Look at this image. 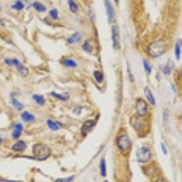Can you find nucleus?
Returning <instances> with one entry per match:
<instances>
[{
  "mask_svg": "<svg viewBox=\"0 0 182 182\" xmlns=\"http://www.w3.org/2000/svg\"><path fill=\"white\" fill-rule=\"evenodd\" d=\"M62 63H63V65H65L67 67H76L78 66V64H77V62L75 61V60L69 59V58L64 59L62 61Z\"/></svg>",
  "mask_w": 182,
  "mask_h": 182,
  "instance_id": "aec40b11",
  "label": "nucleus"
},
{
  "mask_svg": "<svg viewBox=\"0 0 182 182\" xmlns=\"http://www.w3.org/2000/svg\"><path fill=\"white\" fill-rule=\"evenodd\" d=\"M175 53H176V58L178 60H179L180 59V54H181V39H178L177 44H176Z\"/></svg>",
  "mask_w": 182,
  "mask_h": 182,
  "instance_id": "5701e85b",
  "label": "nucleus"
},
{
  "mask_svg": "<svg viewBox=\"0 0 182 182\" xmlns=\"http://www.w3.org/2000/svg\"><path fill=\"white\" fill-rule=\"evenodd\" d=\"M144 92H145V96L147 99L149 100V102L152 105V106H155L156 105V100H155V98L152 94V91L150 90V88L149 87H146L144 88Z\"/></svg>",
  "mask_w": 182,
  "mask_h": 182,
  "instance_id": "f8f14e48",
  "label": "nucleus"
},
{
  "mask_svg": "<svg viewBox=\"0 0 182 182\" xmlns=\"http://www.w3.org/2000/svg\"><path fill=\"white\" fill-rule=\"evenodd\" d=\"M67 2H68V6H69L70 11L72 12V13H77L78 9L77 3L74 1V0H67Z\"/></svg>",
  "mask_w": 182,
  "mask_h": 182,
  "instance_id": "4be33fe9",
  "label": "nucleus"
},
{
  "mask_svg": "<svg viewBox=\"0 0 182 182\" xmlns=\"http://www.w3.org/2000/svg\"><path fill=\"white\" fill-rule=\"evenodd\" d=\"M105 7H106V11H107V15L108 17L109 22H115L116 21V13L114 7L111 5L110 0H104Z\"/></svg>",
  "mask_w": 182,
  "mask_h": 182,
  "instance_id": "0eeeda50",
  "label": "nucleus"
},
{
  "mask_svg": "<svg viewBox=\"0 0 182 182\" xmlns=\"http://www.w3.org/2000/svg\"><path fill=\"white\" fill-rule=\"evenodd\" d=\"M117 147L121 151H128L131 148V140L127 134L120 136L117 139Z\"/></svg>",
  "mask_w": 182,
  "mask_h": 182,
  "instance_id": "39448f33",
  "label": "nucleus"
},
{
  "mask_svg": "<svg viewBox=\"0 0 182 182\" xmlns=\"http://www.w3.org/2000/svg\"><path fill=\"white\" fill-rule=\"evenodd\" d=\"M155 182H167L164 178H159V179H157Z\"/></svg>",
  "mask_w": 182,
  "mask_h": 182,
  "instance_id": "473e14b6",
  "label": "nucleus"
},
{
  "mask_svg": "<svg viewBox=\"0 0 182 182\" xmlns=\"http://www.w3.org/2000/svg\"><path fill=\"white\" fill-rule=\"evenodd\" d=\"M82 38V36L80 34V32H76L73 34L70 38H68L67 39V42L69 44H76V43H78Z\"/></svg>",
  "mask_w": 182,
  "mask_h": 182,
  "instance_id": "4468645a",
  "label": "nucleus"
},
{
  "mask_svg": "<svg viewBox=\"0 0 182 182\" xmlns=\"http://www.w3.org/2000/svg\"><path fill=\"white\" fill-rule=\"evenodd\" d=\"M143 66H144V69H145V71L147 72V74L149 75L150 73H151V67H150L149 63L146 59L143 61Z\"/></svg>",
  "mask_w": 182,
  "mask_h": 182,
  "instance_id": "bb28decb",
  "label": "nucleus"
},
{
  "mask_svg": "<svg viewBox=\"0 0 182 182\" xmlns=\"http://www.w3.org/2000/svg\"><path fill=\"white\" fill-rule=\"evenodd\" d=\"M33 7L38 12H45L46 10V7L43 4L39 3V2H34L33 3Z\"/></svg>",
  "mask_w": 182,
  "mask_h": 182,
  "instance_id": "b1692460",
  "label": "nucleus"
},
{
  "mask_svg": "<svg viewBox=\"0 0 182 182\" xmlns=\"http://www.w3.org/2000/svg\"><path fill=\"white\" fill-rule=\"evenodd\" d=\"M12 8H14V9H16L17 11H20V10H22L24 8V4L18 0V1H17L13 6H12Z\"/></svg>",
  "mask_w": 182,
  "mask_h": 182,
  "instance_id": "a878e982",
  "label": "nucleus"
},
{
  "mask_svg": "<svg viewBox=\"0 0 182 182\" xmlns=\"http://www.w3.org/2000/svg\"><path fill=\"white\" fill-rule=\"evenodd\" d=\"M33 99L36 102V104L39 105V106H44L45 103H46V100L44 99V96H40V95H34L33 96Z\"/></svg>",
  "mask_w": 182,
  "mask_h": 182,
  "instance_id": "412c9836",
  "label": "nucleus"
},
{
  "mask_svg": "<svg viewBox=\"0 0 182 182\" xmlns=\"http://www.w3.org/2000/svg\"><path fill=\"white\" fill-rule=\"evenodd\" d=\"M82 48H83V50L85 52H87V53H91L92 50H93V46L91 44V41L89 39L86 40L85 41V43L83 44L82 46Z\"/></svg>",
  "mask_w": 182,
  "mask_h": 182,
  "instance_id": "dca6fc26",
  "label": "nucleus"
},
{
  "mask_svg": "<svg viewBox=\"0 0 182 182\" xmlns=\"http://www.w3.org/2000/svg\"><path fill=\"white\" fill-rule=\"evenodd\" d=\"M32 151L34 154V159L38 160H45L51 155V149L46 145L36 143L33 146Z\"/></svg>",
  "mask_w": 182,
  "mask_h": 182,
  "instance_id": "f03ea898",
  "label": "nucleus"
},
{
  "mask_svg": "<svg viewBox=\"0 0 182 182\" xmlns=\"http://www.w3.org/2000/svg\"><path fill=\"white\" fill-rule=\"evenodd\" d=\"M11 103H12V106H13L15 107V109H17V111H20L24 108V105L22 103H20L18 100H17L15 98L11 99Z\"/></svg>",
  "mask_w": 182,
  "mask_h": 182,
  "instance_id": "a211bd4d",
  "label": "nucleus"
},
{
  "mask_svg": "<svg viewBox=\"0 0 182 182\" xmlns=\"http://www.w3.org/2000/svg\"><path fill=\"white\" fill-rule=\"evenodd\" d=\"M148 103L142 99H137L135 103L136 113L138 117H143L148 113Z\"/></svg>",
  "mask_w": 182,
  "mask_h": 182,
  "instance_id": "20e7f679",
  "label": "nucleus"
},
{
  "mask_svg": "<svg viewBox=\"0 0 182 182\" xmlns=\"http://www.w3.org/2000/svg\"><path fill=\"white\" fill-rule=\"evenodd\" d=\"M46 124L48 126V128H49L51 130H54V131H57L60 128H63V124L58 122V121H53L51 119H47L46 121Z\"/></svg>",
  "mask_w": 182,
  "mask_h": 182,
  "instance_id": "9d476101",
  "label": "nucleus"
},
{
  "mask_svg": "<svg viewBox=\"0 0 182 182\" xmlns=\"http://www.w3.org/2000/svg\"><path fill=\"white\" fill-rule=\"evenodd\" d=\"M151 151L147 147H141L137 150V160L139 163H147L151 159Z\"/></svg>",
  "mask_w": 182,
  "mask_h": 182,
  "instance_id": "7ed1b4c3",
  "label": "nucleus"
},
{
  "mask_svg": "<svg viewBox=\"0 0 182 182\" xmlns=\"http://www.w3.org/2000/svg\"><path fill=\"white\" fill-rule=\"evenodd\" d=\"M22 131H23V125L21 123H17L14 126V130H13V133H12V137L15 139L18 138L21 136Z\"/></svg>",
  "mask_w": 182,
  "mask_h": 182,
  "instance_id": "ddd939ff",
  "label": "nucleus"
},
{
  "mask_svg": "<svg viewBox=\"0 0 182 182\" xmlns=\"http://www.w3.org/2000/svg\"><path fill=\"white\" fill-rule=\"evenodd\" d=\"M115 2H116V3L117 4V3H118V0H115Z\"/></svg>",
  "mask_w": 182,
  "mask_h": 182,
  "instance_id": "f704fd0d",
  "label": "nucleus"
},
{
  "mask_svg": "<svg viewBox=\"0 0 182 182\" xmlns=\"http://www.w3.org/2000/svg\"><path fill=\"white\" fill-rule=\"evenodd\" d=\"M171 72V66H169V60H168V63L167 65H166L164 67H163V73L165 75H169Z\"/></svg>",
  "mask_w": 182,
  "mask_h": 182,
  "instance_id": "c756f323",
  "label": "nucleus"
},
{
  "mask_svg": "<svg viewBox=\"0 0 182 182\" xmlns=\"http://www.w3.org/2000/svg\"><path fill=\"white\" fill-rule=\"evenodd\" d=\"M51 96H55L56 99H59V100H62V101H67L69 99V95L68 93H64V94H57L55 92H51Z\"/></svg>",
  "mask_w": 182,
  "mask_h": 182,
  "instance_id": "2eb2a0df",
  "label": "nucleus"
},
{
  "mask_svg": "<svg viewBox=\"0 0 182 182\" xmlns=\"http://www.w3.org/2000/svg\"><path fill=\"white\" fill-rule=\"evenodd\" d=\"M99 167H100V174H101V176L106 178L107 177V166H106V160H105L104 157H102L101 160H100Z\"/></svg>",
  "mask_w": 182,
  "mask_h": 182,
  "instance_id": "f3484780",
  "label": "nucleus"
},
{
  "mask_svg": "<svg viewBox=\"0 0 182 182\" xmlns=\"http://www.w3.org/2000/svg\"><path fill=\"white\" fill-rule=\"evenodd\" d=\"M21 118L24 120V121H26V122H31V121H33L34 119H35V117L32 115V114H30L29 112H24V113H22V115H21Z\"/></svg>",
  "mask_w": 182,
  "mask_h": 182,
  "instance_id": "6ab92c4d",
  "label": "nucleus"
},
{
  "mask_svg": "<svg viewBox=\"0 0 182 182\" xmlns=\"http://www.w3.org/2000/svg\"><path fill=\"white\" fill-rule=\"evenodd\" d=\"M111 38H112V43L113 47L115 49H118L120 46V38H119V28L117 25L112 26L111 28Z\"/></svg>",
  "mask_w": 182,
  "mask_h": 182,
  "instance_id": "423d86ee",
  "label": "nucleus"
},
{
  "mask_svg": "<svg viewBox=\"0 0 182 182\" xmlns=\"http://www.w3.org/2000/svg\"><path fill=\"white\" fill-rule=\"evenodd\" d=\"M0 10H1V8H0Z\"/></svg>",
  "mask_w": 182,
  "mask_h": 182,
  "instance_id": "e433bc0d",
  "label": "nucleus"
},
{
  "mask_svg": "<svg viewBox=\"0 0 182 182\" xmlns=\"http://www.w3.org/2000/svg\"><path fill=\"white\" fill-rule=\"evenodd\" d=\"M161 149H162V152H163V154L164 155H167V149H166V146L162 143L161 144Z\"/></svg>",
  "mask_w": 182,
  "mask_h": 182,
  "instance_id": "7c9ffc66",
  "label": "nucleus"
},
{
  "mask_svg": "<svg viewBox=\"0 0 182 182\" xmlns=\"http://www.w3.org/2000/svg\"><path fill=\"white\" fill-rule=\"evenodd\" d=\"M96 123V120H93V119H89V120H87L86 122H85L82 126V129H81V132H82V136L83 137H86L88 133L91 131V129L95 127Z\"/></svg>",
  "mask_w": 182,
  "mask_h": 182,
  "instance_id": "1a4fd4ad",
  "label": "nucleus"
},
{
  "mask_svg": "<svg viewBox=\"0 0 182 182\" xmlns=\"http://www.w3.org/2000/svg\"><path fill=\"white\" fill-rule=\"evenodd\" d=\"M26 149H27V144L22 140L17 141L16 144L13 145V147H12V149L16 152H23Z\"/></svg>",
  "mask_w": 182,
  "mask_h": 182,
  "instance_id": "9b49d317",
  "label": "nucleus"
},
{
  "mask_svg": "<svg viewBox=\"0 0 182 182\" xmlns=\"http://www.w3.org/2000/svg\"><path fill=\"white\" fill-rule=\"evenodd\" d=\"M167 44L163 39L152 42L148 46V53L149 54L150 57H152L154 58L160 57L165 53V51L167 49Z\"/></svg>",
  "mask_w": 182,
  "mask_h": 182,
  "instance_id": "f257e3e1",
  "label": "nucleus"
},
{
  "mask_svg": "<svg viewBox=\"0 0 182 182\" xmlns=\"http://www.w3.org/2000/svg\"><path fill=\"white\" fill-rule=\"evenodd\" d=\"M104 182H108V181H107V180H105V181H104Z\"/></svg>",
  "mask_w": 182,
  "mask_h": 182,
  "instance_id": "c9c22d12",
  "label": "nucleus"
},
{
  "mask_svg": "<svg viewBox=\"0 0 182 182\" xmlns=\"http://www.w3.org/2000/svg\"><path fill=\"white\" fill-rule=\"evenodd\" d=\"M74 176H70L67 178H57V180H55L54 182H71L74 179Z\"/></svg>",
  "mask_w": 182,
  "mask_h": 182,
  "instance_id": "cd10ccee",
  "label": "nucleus"
},
{
  "mask_svg": "<svg viewBox=\"0 0 182 182\" xmlns=\"http://www.w3.org/2000/svg\"><path fill=\"white\" fill-rule=\"evenodd\" d=\"M10 61H11V65L12 66H16L17 67V71L19 72V74L22 77H28V68L26 67L25 66H23L19 60H17L16 58H13V59H10Z\"/></svg>",
  "mask_w": 182,
  "mask_h": 182,
  "instance_id": "6e6552de",
  "label": "nucleus"
},
{
  "mask_svg": "<svg viewBox=\"0 0 182 182\" xmlns=\"http://www.w3.org/2000/svg\"><path fill=\"white\" fill-rule=\"evenodd\" d=\"M94 77H95V79L96 80V82L98 83H102L103 80H104L103 74L99 71H95L94 72Z\"/></svg>",
  "mask_w": 182,
  "mask_h": 182,
  "instance_id": "393cba45",
  "label": "nucleus"
},
{
  "mask_svg": "<svg viewBox=\"0 0 182 182\" xmlns=\"http://www.w3.org/2000/svg\"><path fill=\"white\" fill-rule=\"evenodd\" d=\"M1 182H20V181H14V180H6V179H0Z\"/></svg>",
  "mask_w": 182,
  "mask_h": 182,
  "instance_id": "2f4dec72",
  "label": "nucleus"
},
{
  "mask_svg": "<svg viewBox=\"0 0 182 182\" xmlns=\"http://www.w3.org/2000/svg\"><path fill=\"white\" fill-rule=\"evenodd\" d=\"M49 16L52 19H57L58 18V12L57 9H51L49 11Z\"/></svg>",
  "mask_w": 182,
  "mask_h": 182,
  "instance_id": "c85d7f7f",
  "label": "nucleus"
},
{
  "mask_svg": "<svg viewBox=\"0 0 182 182\" xmlns=\"http://www.w3.org/2000/svg\"><path fill=\"white\" fill-rule=\"evenodd\" d=\"M2 142H3V138H2V137H1V136H0V145L2 144Z\"/></svg>",
  "mask_w": 182,
  "mask_h": 182,
  "instance_id": "72a5a7b5",
  "label": "nucleus"
}]
</instances>
